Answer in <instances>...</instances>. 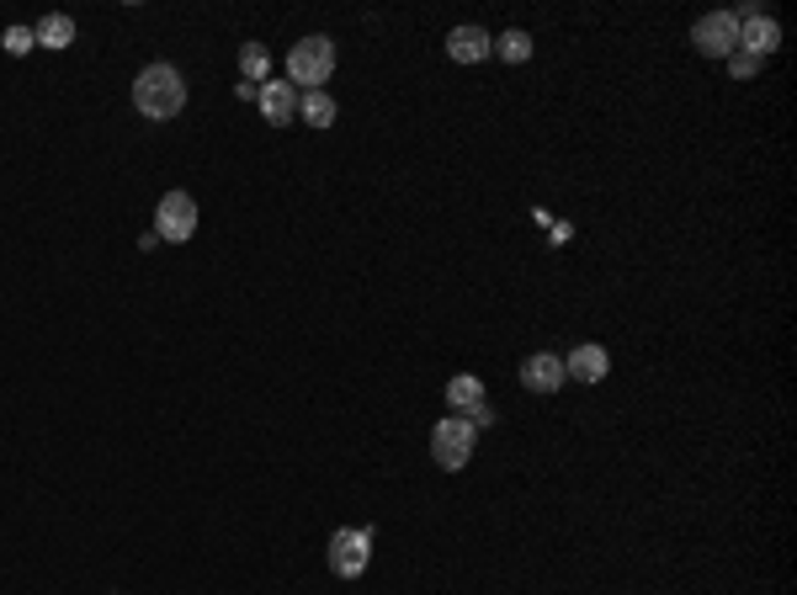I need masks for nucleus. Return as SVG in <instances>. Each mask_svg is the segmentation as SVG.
<instances>
[{"label": "nucleus", "instance_id": "nucleus-1", "mask_svg": "<svg viewBox=\"0 0 797 595\" xmlns=\"http://www.w3.org/2000/svg\"><path fill=\"white\" fill-rule=\"evenodd\" d=\"M133 107L150 122H170L187 107V80L176 64H150L144 75L133 80Z\"/></svg>", "mask_w": 797, "mask_h": 595}, {"label": "nucleus", "instance_id": "nucleus-2", "mask_svg": "<svg viewBox=\"0 0 797 595\" xmlns=\"http://www.w3.org/2000/svg\"><path fill=\"white\" fill-rule=\"evenodd\" d=\"M330 75H335V43L324 33L293 43V53H287V85L293 91H324Z\"/></svg>", "mask_w": 797, "mask_h": 595}, {"label": "nucleus", "instance_id": "nucleus-3", "mask_svg": "<svg viewBox=\"0 0 797 595\" xmlns=\"http://www.w3.org/2000/svg\"><path fill=\"white\" fill-rule=\"evenodd\" d=\"M474 447H478V431L468 426V415H447L437 431H431V457H437V468H447V474L468 468L474 463Z\"/></svg>", "mask_w": 797, "mask_h": 595}, {"label": "nucleus", "instance_id": "nucleus-4", "mask_svg": "<svg viewBox=\"0 0 797 595\" xmlns=\"http://www.w3.org/2000/svg\"><path fill=\"white\" fill-rule=\"evenodd\" d=\"M192 235H198V202H192V192H165L155 202V239L187 245Z\"/></svg>", "mask_w": 797, "mask_h": 595}, {"label": "nucleus", "instance_id": "nucleus-5", "mask_svg": "<svg viewBox=\"0 0 797 595\" xmlns=\"http://www.w3.org/2000/svg\"><path fill=\"white\" fill-rule=\"evenodd\" d=\"M734 22H739V53H750V59H771V53L782 48V27H776V16H765V11H756V5H739Z\"/></svg>", "mask_w": 797, "mask_h": 595}, {"label": "nucleus", "instance_id": "nucleus-6", "mask_svg": "<svg viewBox=\"0 0 797 595\" xmlns=\"http://www.w3.org/2000/svg\"><path fill=\"white\" fill-rule=\"evenodd\" d=\"M367 558H372V532H361V526H341V532L330 537V574L357 580L361 569H367Z\"/></svg>", "mask_w": 797, "mask_h": 595}, {"label": "nucleus", "instance_id": "nucleus-7", "mask_svg": "<svg viewBox=\"0 0 797 595\" xmlns=\"http://www.w3.org/2000/svg\"><path fill=\"white\" fill-rule=\"evenodd\" d=\"M691 43H697V53H707V59H728V53L739 48V22H734V11H707V16L691 27Z\"/></svg>", "mask_w": 797, "mask_h": 595}, {"label": "nucleus", "instance_id": "nucleus-8", "mask_svg": "<svg viewBox=\"0 0 797 595\" xmlns=\"http://www.w3.org/2000/svg\"><path fill=\"white\" fill-rule=\"evenodd\" d=\"M563 357H554V352H532V357L521 361V383L532 389V394H558L563 389Z\"/></svg>", "mask_w": 797, "mask_h": 595}, {"label": "nucleus", "instance_id": "nucleus-9", "mask_svg": "<svg viewBox=\"0 0 797 595\" xmlns=\"http://www.w3.org/2000/svg\"><path fill=\"white\" fill-rule=\"evenodd\" d=\"M255 96H261V118L272 122V128H293V118H298V91L287 80H266Z\"/></svg>", "mask_w": 797, "mask_h": 595}, {"label": "nucleus", "instance_id": "nucleus-10", "mask_svg": "<svg viewBox=\"0 0 797 595\" xmlns=\"http://www.w3.org/2000/svg\"><path fill=\"white\" fill-rule=\"evenodd\" d=\"M447 53H452L457 64H478V59H489V53H495V38H489L484 27L468 22V27H452V33H447Z\"/></svg>", "mask_w": 797, "mask_h": 595}, {"label": "nucleus", "instance_id": "nucleus-11", "mask_svg": "<svg viewBox=\"0 0 797 595\" xmlns=\"http://www.w3.org/2000/svg\"><path fill=\"white\" fill-rule=\"evenodd\" d=\"M563 372H569L574 383H600V378L611 372V357L600 352L596 341H585V346H574V352L563 357Z\"/></svg>", "mask_w": 797, "mask_h": 595}, {"label": "nucleus", "instance_id": "nucleus-12", "mask_svg": "<svg viewBox=\"0 0 797 595\" xmlns=\"http://www.w3.org/2000/svg\"><path fill=\"white\" fill-rule=\"evenodd\" d=\"M33 43H43V48H70L75 43V16H64V11H53V16H43L38 27H33Z\"/></svg>", "mask_w": 797, "mask_h": 595}, {"label": "nucleus", "instance_id": "nucleus-13", "mask_svg": "<svg viewBox=\"0 0 797 595\" xmlns=\"http://www.w3.org/2000/svg\"><path fill=\"white\" fill-rule=\"evenodd\" d=\"M447 404H452L457 415H474L478 404H484V383H478L474 372H457V378L447 383Z\"/></svg>", "mask_w": 797, "mask_h": 595}, {"label": "nucleus", "instance_id": "nucleus-14", "mask_svg": "<svg viewBox=\"0 0 797 595\" xmlns=\"http://www.w3.org/2000/svg\"><path fill=\"white\" fill-rule=\"evenodd\" d=\"M298 118L309 122V128H330V122H335L330 91H304V96H298Z\"/></svg>", "mask_w": 797, "mask_h": 595}, {"label": "nucleus", "instance_id": "nucleus-15", "mask_svg": "<svg viewBox=\"0 0 797 595\" xmlns=\"http://www.w3.org/2000/svg\"><path fill=\"white\" fill-rule=\"evenodd\" d=\"M239 75L250 80V85H266V75H272V53H266L261 43H245V48H239Z\"/></svg>", "mask_w": 797, "mask_h": 595}, {"label": "nucleus", "instance_id": "nucleus-16", "mask_svg": "<svg viewBox=\"0 0 797 595\" xmlns=\"http://www.w3.org/2000/svg\"><path fill=\"white\" fill-rule=\"evenodd\" d=\"M495 53H500L505 64H526V59H532V38H526L521 27H511L505 38H495Z\"/></svg>", "mask_w": 797, "mask_h": 595}, {"label": "nucleus", "instance_id": "nucleus-17", "mask_svg": "<svg viewBox=\"0 0 797 595\" xmlns=\"http://www.w3.org/2000/svg\"><path fill=\"white\" fill-rule=\"evenodd\" d=\"M5 53H11V59H27V53H33V48H38V43H33V27H5Z\"/></svg>", "mask_w": 797, "mask_h": 595}, {"label": "nucleus", "instance_id": "nucleus-18", "mask_svg": "<svg viewBox=\"0 0 797 595\" xmlns=\"http://www.w3.org/2000/svg\"><path fill=\"white\" fill-rule=\"evenodd\" d=\"M728 70H734L739 80H750L760 70V59H750V53H739V48H734V53H728Z\"/></svg>", "mask_w": 797, "mask_h": 595}]
</instances>
